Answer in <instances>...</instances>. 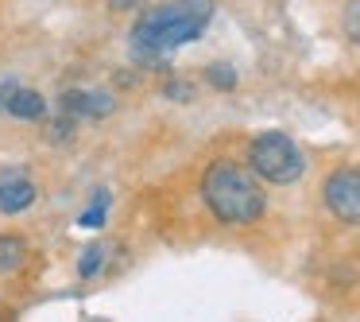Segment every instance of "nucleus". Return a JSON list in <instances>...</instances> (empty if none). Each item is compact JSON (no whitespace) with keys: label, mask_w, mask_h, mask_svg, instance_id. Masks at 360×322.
<instances>
[{"label":"nucleus","mask_w":360,"mask_h":322,"mask_svg":"<svg viewBox=\"0 0 360 322\" xmlns=\"http://www.w3.org/2000/svg\"><path fill=\"white\" fill-rule=\"evenodd\" d=\"M0 117L43 120L47 117V97H43L39 89L20 86V82H0Z\"/></svg>","instance_id":"6"},{"label":"nucleus","mask_w":360,"mask_h":322,"mask_svg":"<svg viewBox=\"0 0 360 322\" xmlns=\"http://www.w3.org/2000/svg\"><path fill=\"white\" fill-rule=\"evenodd\" d=\"M105 213H109V190H97V194H94V206H89V210H82L78 225H82V229H101V225H105Z\"/></svg>","instance_id":"9"},{"label":"nucleus","mask_w":360,"mask_h":322,"mask_svg":"<svg viewBox=\"0 0 360 322\" xmlns=\"http://www.w3.org/2000/svg\"><path fill=\"white\" fill-rule=\"evenodd\" d=\"M155 0H109L112 12H132V8H151Z\"/></svg>","instance_id":"14"},{"label":"nucleus","mask_w":360,"mask_h":322,"mask_svg":"<svg viewBox=\"0 0 360 322\" xmlns=\"http://www.w3.org/2000/svg\"><path fill=\"white\" fill-rule=\"evenodd\" d=\"M321 198H326V210L337 221L360 225V171L356 167H337V171H329L326 187H321Z\"/></svg>","instance_id":"4"},{"label":"nucleus","mask_w":360,"mask_h":322,"mask_svg":"<svg viewBox=\"0 0 360 322\" xmlns=\"http://www.w3.org/2000/svg\"><path fill=\"white\" fill-rule=\"evenodd\" d=\"M205 78H210L213 89H236V70L229 63H213L210 70H205Z\"/></svg>","instance_id":"12"},{"label":"nucleus","mask_w":360,"mask_h":322,"mask_svg":"<svg viewBox=\"0 0 360 322\" xmlns=\"http://www.w3.org/2000/svg\"><path fill=\"white\" fill-rule=\"evenodd\" d=\"M341 32L349 43H360V0H349L341 12Z\"/></svg>","instance_id":"11"},{"label":"nucleus","mask_w":360,"mask_h":322,"mask_svg":"<svg viewBox=\"0 0 360 322\" xmlns=\"http://www.w3.org/2000/svg\"><path fill=\"white\" fill-rule=\"evenodd\" d=\"M163 94H167V97H174V101H190V97H194V89H190L186 82H167Z\"/></svg>","instance_id":"13"},{"label":"nucleus","mask_w":360,"mask_h":322,"mask_svg":"<svg viewBox=\"0 0 360 322\" xmlns=\"http://www.w3.org/2000/svg\"><path fill=\"white\" fill-rule=\"evenodd\" d=\"M101 264H105V244H89V249L82 252V260H78V275L89 280V275L101 272Z\"/></svg>","instance_id":"10"},{"label":"nucleus","mask_w":360,"mask_h":322,"mask_svg":"<svg viewBox=\"0 0 360 322\" xmlns=\"http://www.w3.org/2000/svg\"><path fill=\"white\" fill-rule=\"evenodd\" d=\"M24 260H27V241H24V237L0 233V275L24 268Z\"/></svg>","instance_id":"8"},{"label":"nucleus","mask_w":360,"mask_h":322,"mask_svg":"<svg viewBox=\"0 0 360 322\" xmlns=\"http://www.w3.org/2000/svg\"><path fill=\"white\" fill-rule=\"evenodd\" d=\"M248 167L259 175L264 182L275 187H290L302 179L306 171V156L298 151V144L287 132H259L248 144Z\"/></svg>","instance_id":"3"},{"label":"nucleus","mask_w":360,"mask_h":322,"mask_svg":"<svg viewBox=\"0 0 360 322\" xmlns=\"http://www.w3.org/2000/svg\"><path fill=\"white\" fill-rule=\"evenodd\" d=\"M35 198H39V190H35L32 175L24 167H4L0 171V213L16 218V213L32 210Z\"/></svg>","instance_id":"5"},{"label":"nucleus","mask_w":360,"mask_h":322,"mask_svg":"<svg viewBox=\"0 0 360 322\" xmlns=\"http://www.w3.org/2000/svg\"><path fill=\"white\" fill-rule=\"evenodd\" d=\"M202 202L221 225H252L264 213L267 194L252 167L236 159H213L202 175Z\"/></svg>","instance_id":"2"},{"label":"nucleus","mask_w":360,"mask_h":322,"mask_svg":"<svg viewBox=\"0 0 360 322\" xmlns=\"http://www.w3.org/2000/svg\"><path fill=\"white\" fill-rule=\"evenodd\" d=\"M213 8H217L213 0H167V4L143 8L132 24V55L140 63H151L167 51L194 43L210 27Z\"/></svg>","instance_id":"1"},{"label":"nucleus","mask_w":360,"mask_h":322,"mask_svg":"<svg viewBox=\"0 0 360 322\" xmlns=\"http://www.w3.org/2000/svg\"><path fill=\"white\" fill-rule=\"evenodd\" d=\"M58 109H63L66 117L101 120L117 109V101H112V94H105V89H66V94L58 97Z\"/></svg>","instance_id":"7"}]
</instances>
